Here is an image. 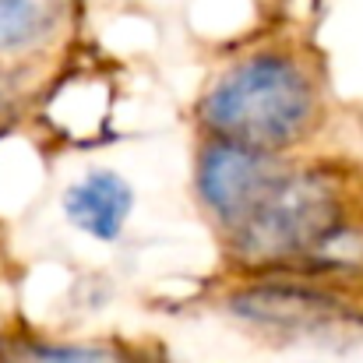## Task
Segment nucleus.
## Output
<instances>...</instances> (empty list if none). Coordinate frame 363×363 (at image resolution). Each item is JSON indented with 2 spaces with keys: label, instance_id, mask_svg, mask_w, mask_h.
Segmentation results:
<instances>
[{
  "label": "nucleus",
  "instance_id": "nucleus-1",
  "mask_svg": "<svg viewBox=\"0 0 363 363\" xmlns=\"http://www.w3.org/2000/svg\"><path fill=\"white\" fill-rule=\"evenodd\" d=\"M226 243L254 275L360 272L363 223L350 177L332 166H282Z\"/></svg>",
  "mask_w": 363,
  "mask_h": 363
},
{
  "label": "nucleus",
  "instance_id": "nucleus-2",
  "mask_svg": "<svg viewBox=\"0 0 363 363\" xmlns=\"http://www.w3.org/2000/svg\"><path fill=\"white\" fill-rule=\"evenodd\" d=\"M321 123V82L314 64L289 46H261L219 71L198 99V127L226 141L282 159Z\"/></svg>",
  "mask_w": 363,
  "mask_h": 363
},
{
  "label": "nucleus",
  "instance_id": "nucleus-3",
  "mask_svg": "<svg viewBox=\"0 0 363 363\" xmlns=\"http://www.w3.org/2000/svg\"><path fill=\"white\" fill-rule=\"evenodd\" d=\"M230 311L272 335H328L360 325L363 314L342 289L318 282L314 275H254L230 293Z\"/></svg>",
  "mask_w": 363,
  "mask_h": 363
},
{
  "label": "nucleus",
  "instance_id": "nucleus-4",
  "mask_svg": "<svg viewBox=\"0 0 363 363\" xmlns=\"http://www.w3.org/2000/svg\"><path fill=\"white\" fill-rule=\"evenodd\" d=\"M282 166H286V159L257 155V152H247L237 145L205 138V145L198 152V173H194L198 198L212 212V219L223 226V233H230L261 201V194L272 187V180L279 177Z\"/></svg>",
  "mask_w": 363,
  "mask_h": 363
},
{
  "label": "nucleus",
  "instance_id": "nucleus-5",
  "mask_svg": "<svg viewBox=\"0 0 363 363\" xmlns=\"http://www.w3.org/2000/svg\"><path fill=\"white\" fill-rule=\"evenodd\" d=\"M78 0H0V64L21 67L50 53L74 18Z\"/></svg>",
  "mask_w": 363,
  "mask_h": 363
},
{
  "label": "nucleus",
  "instance_id": "nucleus-6",
  "mask_svg": "<svg viewBox=\"0 0 363 363\" xmlns=\"http://www.w3.org/2000/svg\"><path fill=\"white\" fill-rule=\"evenodd\" d=\"M130 212H134V191L113 169H92L82 180H74L64 194L67 223L99 243L121 240Z\"/></svg>",
  "mask_w": 363,
  "mask_h": 363
},
{
  "label": "nucleus",
  "instance_id": "nucleus-7",
  "mask_svg": "<svg viewBox=\"0 0 363 363\" xmlns=\"http://www.w3.org/2000/svg\"><path fill=\"white\" fill-rule=\"evenodd\" d=\"M0 363H134L130 353L106 342H57L32 332L0 339Z\"/></svg>",
  "mask_w": 363,
  "mask_h": 363
},
{
  "label": "nucleus",
  "instance_id": "nucleus-8",
  "mask_svg": "<svg viewBox=\"0 0 363 363\" xmlns=\"http://www.w3.org/2000/svg\"><path fill=\"white\" fill-rule=\"evenodd\" d=\"M25 106H28V85H25L21 67H4L0 64V138L11 134L21 123Z\"/></svg>",
  "mask_w": 363,
  "mask_h": 363
},
{
  "label": "nucleus",
  "instance_id": "nucleus-9",
  "mask_svg": "<svg viewBox=\"0 0 363 363\" xmlns=\"http://www.w3.org/2000/svg\"><path fill=\"white\" fill-rule=\"evenodd\" d=\"M0 339H4V335H0Z\"/></svg>",
  "mask_w": 363,
  "mask_h": 363
}]
</instances>
